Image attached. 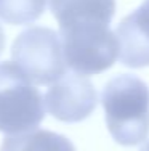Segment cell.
I'll list each match as a JSON object with an SVG mask.
<instances>
[{
    "label": "cell",
    "instance_id": "6da1fadb",
    "mask_svg": "<svg viewBox=\"0 0 149 151\" xmlns=\"http://www.w3.org/2000/svg\"><path fill=\"white\" fill-rule=\"evenodd\" d=\"M101 105L111 137L122 146H136L149 135V87L133 74L106 82Z\"/></svg>",
    "mask_w": 149,
    "mask_h": 151
},
{
    "label": "cell",
    "instance_id": "7a4b0ae2",
    "mask_svg": "<svg viewBox=\"0 0 149 151\" xmlns=\"http://www.w3.org/2000/svg\"><path fill=\"white\" fill-rule=\"evenodd\" d=\"M45 117V100L16 63H0V132H31Z\"/></svg>",
    "mask_w": 149,
    "mask_h": 151
},
{
    "label": "cell",
    "instance_id": "3957f363",
    "mask_svg": "<svg viewBox=\"0 0 149 151\" xmlns=\"http://www.w3.org/2000/svg\"><path fill=\"white\" fill-rule=\"evenodd\" d=\"M66 64L77 74H101L119 58V39L109 24L85 23L59 27Z\"/></svg>",
    "mask_w": 149,
    "mask_h": 151
},
{
    "label": "cell",
    "instance_id": "277c9868",
    "mask_svg": "<svg viewBox=\"0 0 149 151\" xmlns=\"http://www.w3.org/2000/svg\"><path fill=\"white\" fill-rule=\"evenodd\" d=\"M13 63L37 85H48L66 74L61 35L50 27L32 26L18 34L11 45Z\"/></svg>",
    "mask_w": 149,
    "mask_h": 151
},
{
    "label": "cell",
    "instance_id": "5b68a950",
    "mask_svg": "<svg viewBox=\"0 0 149 151\" xmlns=\"http://www.w3.org/2000/svg\"><path fill=\"white\" fill-rule=\"evenodd\" d=\"M45 108L61 122H80L98 106L95 85L82 74H64L45 93Z\"/></svg>",
    "mask_w": 149,
    "mask_h": 151
},
{
    "label": "cell",
    "instance_id": "8992f818",
    "mask_svg": "<svg viewBox=\"0 0 149 151\" xmlns=\"http://www.w3.org/2000/svg\"><path fill=\"white\" fill-rule=\"evenodd\" d=\"M119 39V60L127 68L149 66V0L127 15L115 29Z\"/></svg>",
    "mask_w": 149,
    "mask_h": 151
},
{
    "label": "cell",
    "instance_id": "52a82bcc",
    "mask_svg": "<svg viewBox=\"0 0 149 151\" xmlns=\"http://www.w3.org/2000/svg\"><path fill=\"white\" fill-rule=\"evenodd\" d=\"M48 5L59 27L82 23L109 24L115 13V0H48Z\"/></svg>",
    "mask_w": 149,
    "mask_h": 151
},
{
    "label": "cell",
    "instance_id": "ba28073f",
    "mask_svg": "<svg viewBox=\"0 0 149 151\" xmlns=\"http://www.w3.org/2000/svg\"><path fill=\"white\" fill-rule=\"evenodd\" d=\"M0 151H76V146L64 135L35 129L18 135H6Z\"/></svg>",
    "mask_w": 149,
    "mask_h": 151
},
{
    "label": "cell",
    "instance_id": "9c48e42d",
    "mask_svg": "<svg viewBox=\"0 0 149 151\" xmlns=\"http://www.w3.org/2000/svg\"><path fill=\"white\" fill-rule=\"evenodd\" d=\"M47 0H0V19L13 26L31 24L45 12Z\"/></svg>",
    "mask_w": 149,
    "mask_h": 151
},
{
    "label": "cell",
    "instance_id": "30bf717a",
    "mask_svg": "<svg viewBox=\"0 0 149 151\" xmlns=\"http://www.w3.org/2000/svg\"><path fill=\"white\" fill-rule=\"evenodd\" d=\"M3 48H5V34H3V29L0 26V55H2Z\"/></svg>",
    "mask_w": 149,
    "mask_h": 151
},
{
    "label": "cell",
    "instance_id": "8fae6325",
    "mask_svg": "<svg viewBox=\"0 0 149 151\" xmlns=\"http://www.w3.org/2000/svg\"><path fill=\"white\" fill-rule=\"evenodd\" d=\"M140 151H149V140H148L146 143H144L143 146H141V150H140Z\"/></svg>",
    "mask_w": 149,
    "mask_h": 151
}]
</instances>
